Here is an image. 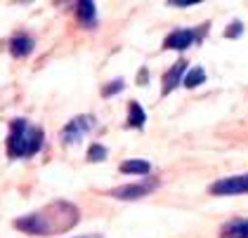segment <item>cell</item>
<instances>
[{
    "label": "cell",
    "mask_w": 248,
    "mask_h": 238,
    "mask_svg": "<svg viewBox=\"0 0 248 238\" xmlns=\"http://www.w3.org/2000/svg\"><path fill=\"white\" fill-rule=\"evenodd\" d=\"M123 90V80H114L111 85H107L104 90H102V94L104 97H111V94H116V92H121Z\"/></svg>",
    "instance_id": "15"
},
{
    "label": "cell",
    "mask_w": 248,
    "mask_h": 238,
    "mask_svg": "<svg viewBox=\"0 0 248 238\" xmlns=\"http://www.w3.org/2000/svg\"><path fill=\"white\" fill-rule=\"evenodd\" d=\"M194 38H196V33H194V31H189V29L172 31L170 36L166 38L163 47H168V50H187L191 43H194Z\"/></svg>",
    "instance_id": "7"
},
{
    "label": "cell",
    "mask_w": 248,
    "mask_h": 238,
    "mask_svg": "<svg viewBox=\"0 0 248 238\" xmlns=\"http://www.w3.org/2000/svg\"><path fill=\"white\" fill-rule=\"evenodd\" d=\"M154 189H156V179H144L142 184H123V186L111 191V196L121 198V201H137V198L147 196Z\"/></svg>",
    "instance_id": "5"
},
{
    "label": "cell",
    "mask_w": 248,
    "mask_h": 238,
    "mask_svg": "<svg viewBox=\"0 0 248 238\" xmlns=\"http://www.w3.org/2000/svg\"><path fill=\"white\" fill-rule=\"evenodd\" d=\"M33 50V40L29 36H15L10 40V52L15 57H26Z\"/></svg>",
    "instance_id": "9"
},
{
    "label": "cell",
    "mask_w": 248,
    "mask_h": 238,
    "mask_svg": "<svg viewBox=\"0 0 248 238\" xmlns=\"http://www.w3.org/2000/svg\"><path fill=\"white\" fill-rule=\"evenodd\" d=\"M149 170H152V165L147 161H137V158L121 163V172H125V175H149Z\"/></svg>",
    "instance_id": "12"
},
{
    "label": "cell",
    "mask_w": 248,
    "mask_h": 238,
    "mask_svg": "<svg viewBox=\"0 0 248 238\" xmlns=\"http://www.w3.org/2000/svg\"><path fill=\"white\" fill-rule=\"evenodd\" d=\"M210 193L215 196H234V193H248V175H234L225 177L210 186Z\"/></svg>",
    "instance_id": "4"
},
{
    "label": "cell",
    "mask_w": 248,
    "mask_h": 238,
    "mask_svg": "<svg viewBox=\"0 0 248 238\" xmlns=\"http://www.w3.org/2000/svg\"><path fill=\"white\" fill-rule=\"evenodd\" d=\"M76 15H78V19H80L85 26L95 24V17H97L95 2H90V0H83V2H78V5H76Z\"/></svg>",
    "instance_id": "10"
},
{
    "label": "cell",
    "mask_w": 248,
    "mask_h": 238,
    "mask_svg": "<svg viewBox=\"0 0 248 238\" xmlns=\"http://www.w3.org/2000/svg\"><path fill=\"white\" fill-rule=\"evenodd\" d=\"M93 128H95V118H90V116H78L74 120H69L66 128L62 130V139H64V144H78V142L83 139V134L90 132Z\"/></svg>",
    "instance_id": "3"
},
{
    "label": "cell",
    "mask_w": 248,
    "mask_h": 238,
    "mask_svg": "<svg viewBox=\"0 0 248 238\" xmlns=\"http://www.w3.org/2000/svg\"><path fill=\"white\" fill-rule=\"evenodd\" d=\"M43 149V130L29 125L26 118H17L10 123L7 134V156L10 158H26Z\"/></svg>",
    "instance_id": "1"
},
{
    "label": "cell",
    "mask_w": 248,
    "mask_h": 238,
    "mask_svg": "<svg viewBox=\"0 0 248 238\" xmlns=\"http://www.w3.org/2000/svg\"><path fill=\"white\" fill-rule=\"evenodd\" d=\"M220 238H248V220H232L220 229Z\"/></svg>",
    "instance_id": "8"
},
{
    "label": "cell",
    "mask_w": 248,
    "mask_h": 238,
    "mask_svg": "<svg viewBox=\"0 0 248 238\" xmlns=\"http://www.w3.org/2000/svg\"><path fill=\"white\" fill-rule=\"evenodd\" d=\"M15 226L26 231V234H33V236H50L55 231H62V226L57 224V220H52L47 215V210L43 212H31L21 220H15Z\"/></svg>",
    "instance_id": "2"
},
{
    "label": "cell",
    "mask_w": 248,
    "mask_h": 238,
    "mask_svg": "<svg viewBox=\"0 0 248 238\" xmlns=\"http://www.w3.org/2000/svg\"><path fill=\"white\" fill-rule=\"evenodd\" d=\"M78 238H102V236H97V234H90V236H78Z\"/></svg>",
    "instance_id": "18"
},
{
    "label": "cell",
    "mask_w": 248,
    "mask_h": 238,
    "mask_svg": "<svg viewBox=\"0 0 248 238\" xmlns=\"http://www.w3.org/2000/svg\"><path fill=\"white\" fill-rule=\"evenodd\" d=\"M241 31H244L241 21H234V24H229V29L225 31V36H227V38H236V36H241Z\"/></svg>",
    "instance_id": "16"
},
{
    "label": "cell",
    "mask_w": 248,
    "mask_h": 238,
    "mask_svg": "<svg viewBox=\"0 0 248 238\" xmlns=\"http://www.w3.org/2000/svg\"><path fill=\"white\" fill-rule=\"evenodd\" d=\"M199 0H168L170 7H189V5H196Z\"/></svg>",
    "instance_id": "17"
},
{
    "label": "cell",
    "mask_w": 248,
    "mask_h": 238,
    "mask_svg": "<svg viewBox=\"0 0 248 238\" xmlns=\"http://www.w3.org/2000/svg\"><path fill=\"white\" fill-rule=\"evenodd\" d=\"M185 75H187V61L180 59V61H175V66H172L170 71L163 75V94H168V92L175 90V88L185 80Z\"/></svg>",
    "instance_id": "6"
},
{
    "label": "cell",
    "mask_w": 248,
    "mask_h": 238,
    "mask_svg": "<svg viewBox=\"0 0 248 238\" xmlns=\"http://www.w3.org/2000/svg\"><path fill=\"white\" fill-rule=\"evenodd\" d=\"M144 120H147V113H144V109L137 104V102H133L130 106H128V125L130 128H144Z\"/></svg>",
    "instance_id": "11"
},
{
    "label": "cell",
    "mask_w": 248,
    "mask_h": 238,
    "mask_svg": "<svg viewBox=\"0 0 248 238\" xmlns=\"http://www.w3.org/2000/svg\"><path fill=\"white\" fill-rule=\"evenodd\" d=\"M203 80H206V71L196 66V69L187 71V75H185V80H182V83H185V88H196V85H201Z\"/></svg>",
    "instance_id": "13"
},
{
    "label": "cell",
    "mask_w": 248,
    "mask_h": 238,
    "mask_svg": "<svg viewBox=\"0 0 248 238\" xmlns=\"http://www.w3.org/2000/svg\"><path fill=\"white\" fill-rule=\"evenodd\" d=\"M107 158V149L102 147V144H93V147L88 149V161H93V163H99V161H104Z\"/></svg>",
    "instance_id": "14"
}]
</instances>
